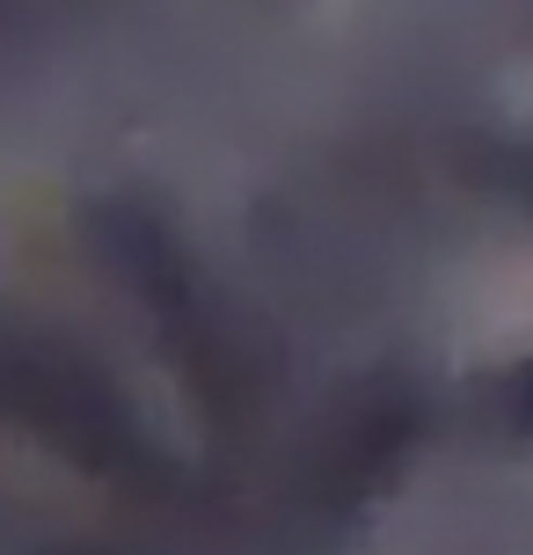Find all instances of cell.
<instances>
[{
    "mask_svg": "<svg viewBox=\"0 0 533 555\" xmlns=\"http://www.w3.org/2000/svg\"><path fill=\"white\" fill-rule=\"evenodd\" d=\"M0 416L23 424L29 439H44L88 475H110V482L154 475V446L132 424L125 395L88 359L52 351L37 336H0Z\"/></svg>",
    "mask_w": 533,
    "mask_h": 555,
    "instance_id": "obj_1",
    "label": "cell"
},
{
    "mask_svg": "<svg viewBox=\"0 0 533 555\" xmlns=\"http://www.w3.org/2000/svg\"><path fill=\"white\" fill-rule=\"evenodd\" d=\"M511 410H519V424L533 431V365L519 373V380H511Z\"/></svg>",
    "mask_w": 533,
    "mask_h": 555,
    "instance_id": "obj_2",
    "label": "cell"
}]
</instances>
